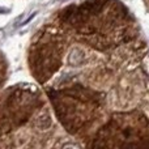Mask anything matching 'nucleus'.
Wrapping results in <instances>:
<instances>
[{
  "label": "nucleus",
  "instance_id": "nucleus-1",
  "mask_svg": "<svg viewBox=\"0 0 149 149\" xmlns=\"http://www.w3.org/2000/svg\"><path fill=\"white\" fill-rule=\"evenodd\" d=\"M28 65L58 120L84 148H149V43L120 0L54 12Z\"/></svg>",
  "mask_w": 149,
  "mask_h": 149
},
{
  "label": "nucleus",
  "instance_id": "nucleus-2",
  "mask_svg": "<svg viewBox=\"0 0 149 149\" xmlns=\"http://www.w3.org/2000/svg\"><path fill=\"white\" fill-rule=\"evenodd\" d=\"M81 147L58 120L38 84L18 82L0 92V148Z\"/></svg>",
  "mask_w": 149,
  "mask_h": 149
},
{
  "label": "nucleus",
  "instance_id": "nucleus-4",
  "mask_svg": "<svg viewBox=\"0 0 149 149\" xmlns=\"http://www.w3.org/2000/svg\"><path fill=\"white\" fill-rule=\"evenodd\" d=\"M144 1V5H145V8H147V10L149 12V0H143Z\"/></svg>",
  "mask_w": 149,
  "mask_h": 149
},
{
  "label": "nucleus",
  "instance_id": "nucleus-3",
  "mask_svg": "<svg viewBox=\"0 0 149 149\" xmlns=\"http://www.w3.org/2000/svg\"><path fill=\"white\" fill-rule=\"evenodd\" d=\"M7 79H8V62L5 59L4 54L0 51V92H1Z\"/></svg>",
  "mask_w": 149,
  "mask_h": 149
}]
</instances>
